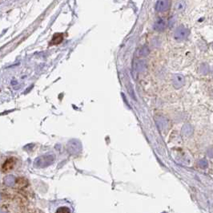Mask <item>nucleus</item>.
Listing matches in <instances>:
<instances>
[{
	"mask_svg": "<svg viewBox=\"0 0 213 213\" xmlns=\"http://www.w3.org/2000/svg\"><path fill=\"white\" fill-rule=\"evenodd\" d=\"M188 35H189V30L184 26H180L175 30L174 38L176 39V41H183L185 40Z\"/></svg>",
	"mask_w": 213,
	"mask_h": 213,
	"instance_id": "f257e3e1",
	"label": "nucleus"
},
{
	"mask_svg": "<svg viewBox=\"0 0 213 213\" xmlns=\"http://www.w3.org/2000/svg\"><path fill=\"white\" fill-rule=\"evenodd\" d=\"M170 7V0H158L156 5V10L159 12L166 11Z\"/></svg>",
	"mask_w": 213,
	"mask_h": 213,
	"instance_id": "f03ea898",
	"label": "nucleus"
},
{
	"mask_svg": "<svg viewBox=\"0 0 213 213\" xmlns=\"http://www.w3.org/2000/svg\"><path fill=\"white\" fill-rule=\"evenodd\" d=\"M172 82H173L174 86L176 88L181 87L184 83V77L183 76L182 74H176L173 75V77H172Z\"/></svg>",
	"mask_w": 213,
	"mask_h": 213,
	"instance_id": "7ed1b4c3",
	"label": "nucleus"
},
{
	"mask_svg": "<svg viewBox=\"0 0 213 213\" xmlns=\"http://www.w3.org/2000/svg\"><path fill=\"white\" fill-rule=\"evenodd\" d=\"M186 8V3L184 0H177L175 3L174 10L177 13H181L184 11Z\"/></svg>",
	"mask_w": 213,
	"mask_h": 213,
	"instance_id": "20e7f679",
	"label": "nucleus"
},
{
	"mask_svg": "<svg viewBox=\"0 0 213 213\" xmlns=\"http://www.w3.org/2000/svg\"><path fill=\"white\" fill-rule=\"evenodd\" d=\"M166 27V23L162 18H158L154 24V30L156 31H163Z\"/></svg>",
	"mask_w": 213,
	"mask_h": 213,
	"instance_id": "39448f33",
	"label": "nucleus"
},
{
	"mask_svg": "<svg viewBox=\"0 0 213 213\" xmlns=\"http://www.w3.org/2000/svg\"><path fill=\"white\" fill-rule=\"evenodd\" d=\"M139 53L142 57H145L149 53V49L147 48V46H143L139 51Z\"/></svg>",
	"mask_w": 213,
	"mask_h": 213,
	"instance_id": "423d86ee",
	"label": "nucleus"
},
{
	"mask_svg": "<svg viewBox=\"0 0 213 213\" xmlns=\"http://www.w3.org/2000/svg\"><path fill=\"white\" fill-rule=\"evenodd\" d=\"M56 213H72V211H71L70 208H68L67 207L63 206L58 208V209L56 210Z\"/></svg>",
	"mask_w": 213,
	"mask_h": 213,
	"instance_id": "0eeeda50",
	"label": "nucleus"
}]
</instances>
